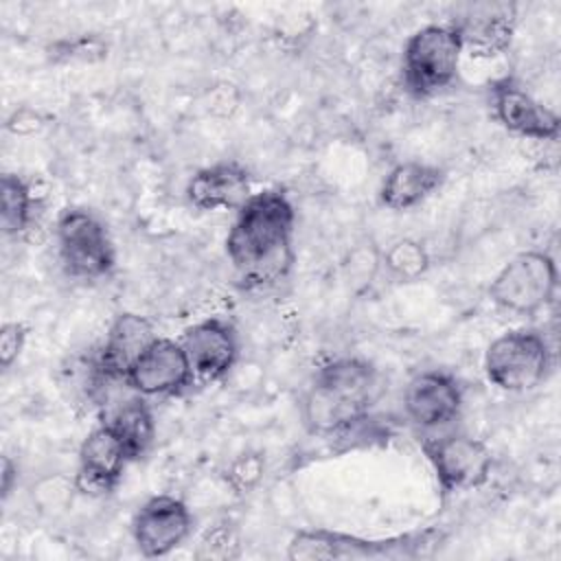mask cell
Returning a JSON list of instances; mask_svg holds the SVG:
<instances>
[{
  "label": "cell",
  "mask_w": 561,
  "mask_h": 561,
  "mask_svg": "<svg viewBox=\"0 0 561 561\" xmlns=\"http://www.w3.org/2000/svg\"><path fill=\"white\" fill-rule=\"evenodd\" d=\"M296 210L287 193H252L237 210L226 237V254L245 289H265L283 280L294 261Z\"/></svg>",
  "instance_id": "obj_1"
},
{
  "label": "cell",
  "mask_w": 561,
  "mask_h": 561,
  "mask_svg": "<svg viewBox=\"0 0 561 561\" xmlns=\"http://www.w3.org/2000/svg\"><path fill=\"white\" fill-rule=\"evenodd\" d=\"M557 285L554 259L543 250H524L493 276L489 298L506 313L533 318L554 300Z\"/></svg>",
  "instance_id": "obj_5"
},
{
  "label": "cell",
  "mask_w": 561,
  "mask_h": 561,
  "mask_svg": "<svg viewBox=\"0 0 561 561\" xmlns=\"http://www.w3.org/2000/svg\"><path fill=\"white\" fill-rule=\"evenodd\" d=\"M241 552L239 533L230 522L210 526L195 546V559H234Z\"/></svg>",
  "instance_id": "obj_22"
},
{
  "label": "cell",
  "mask_w": 561,
  "mask_h": 561,
  "mask_svg": "<svg viewBox=\"0 0 561 561\" xmlns=\"http://www.w3.org/2000/svg\"><path fill=\"white\" fill-rule=\"evenodd\" d=\"M517 22V7L511 2L467 4L449 26L456 31L462 53L473 57H495L511 46Z\"/></svg>",
  "instance_id": "obj_12"
},
{
  "label": "cell",
  "mask_w": 561,
  "mask_h": 561,
  "mask_svg": "<svg viewBox=\"0 0 561 561\" xmlns=\"http://www.w3.org/2000/svg\"><path fill=\"white\" fill-rule=\"evenodd\" d=\"M462 403V386L445 370L416 373L403 390L405 416L427 432L454 423L460 416Z\"/></svg>",
  "instance_id": "obj_11"
},
{
  "label": "cell",
  "mask_w": 561,
  "mask_h": 561,
  "mask_svg": "<svg viewBox=\"0 0 561 561\" xmlns=\"http://www.w3.org/2000/svg\"><path fill=\"white\" fill-rule=\"evenodd\" d=\"M443 535L434 528L405 533L388 539H366L359 535L307 528L294 533L287 543V557L294 561H327V559H414L438 546Z\"/></svg>",
  "instance_id": "obj_3"
},
{
  "label": "cell",
  "mask_w": 561,
  "mask_h": 561,
  "mask_svg": "<svg viewBox=\"0 0 561 561\" xmlns=\"http://www.w3.org/2000/svg\"><path fill=\"white\" fill-rule=\"evenodd\" d=\"M491 107L497 123L533 140H557L561 129V118L554 110L546 107L533 94H528L513 79H497L491 85Z\"/></svg>",
  "instance_id": "obj_13"
},
{
  "label": "cell",
  "mask_w": 561,
  "mask_h": 561,
  "mask_svg": "<svg viewBox=\"0 0 561 561\" xmlns=\"http://www.w3.org/2000/svg\"><path fill=\"white\" fill-rule=\"evenodd\" d=\"M462 46L449 24H425L416 28L401 55V79L405 90L425 99L449 88L458 77Z\"/></svg>",
  "instance_id": "obj_4"
},
{
  "label": "cell",
  "mask_w": 561,
  "mask_h": 561,
  "mask_svg": "<svg viewBox=\"0 0 561 561\" xmlns=\"http://www.w3.org/2000/svg\"><path fill=\"white\" fill-rule=\"evenodd\" d=\"M180 344L199 381H217L226 377L239 355L237 331L221 318H204L186 327Z\"/></svg>",
  "instance_id": "obj_14"
},
{
  "label": "cell",
  "mask_w": 561,
  "mask_h": 561,
  "mask_svg": "<svg viewBox=\"0 0 561 561\" xmlns=\"http://www.w3.org/2000/svg\"><path fill=\"white\" fill-rule=\"evenodd\" d=\"M129 462L131 458L123 440L107 423H101L83 438L79 447V469L75 484L79 491L90 495L112 493Z\"/></svg>",
  "instance_id": "obj_15"
},
{
  "label": "cell",
  "mask_w": 561,
  "mask_h": 561,
  "mask_svg": "<svg viewBox=\"0 0 561 561\" xmlns=\"http://www.w3.org/2000/svg\"><path fill=\"white\" fill-rule=\"evenodd\" d=\"M0 480H2V500H7L11 495L15 482H18V465L9 456H2Z\"/></svg>",
  "instance_id": "obj_25"
},
{
  "label": "cell",
  "mask_w": 561,
  "mask_h": 561,
  "mask_svg": "<svg viewBox=\"0 0 561 561\" xmlns=\"http://www.w3.org/2000/svg\"><path fill=\"white\" fill-rule=\"evenodd\" d=\"M421 447L438 486L445 493L478 489L491 476L493 454L480 438L449 432L440 436H425Z\"/></svg>",
  "instance_id": "obj_8"
},
{
  "label": "cell",
  "mask_w": 561,
  "mask_h": 561,
  "mask_svg": "<svg viewBox=\"0 0 561 561\" xmlns=\"http://www.w3.org/2000/svg\"><path fill=\"white\" fill-rule=\"evenodd\" d=\"M193 528L188 506L173 495L149 497L131 519V537L142 557H164L186 541Z\"/></svg>",
  "instance_id": "obj_10"
},
{
  "label": "cell",
  "mask_w": 561,
  "mask_h": 561,
  "mask_svg": "<svg viewBox=\"0 0 561 561\" xmlns=\"http://www.w3.org/2000/svg\"><path fill=\"white\" fill-rule=\"evenodd\" d=\"M28 329L22 322H4L0 329V364L2 368H11L13 362L20 357L26 344Z\"/></svg>",
  "instance_id": "obj_24"
},
{
  "label": "cell",
  "mask_w": 561,
  "mask_h": 561,
  "mask_svg": "<svg viewBox=\"0 0 561 561\" xmlns=\"http://www.w3.org/2000/svg\"><path fill=\"white\" fill-rule=\"evenodd\" d=\"M103 423H107L116 432V436L123 440L131 460L142 458L149 451L156 436L153 414L145 403V399L136 392L134 397L116 403L105 414Z\"/></svg>",
  "instance_id": "obj_19"
},
{
  "label": "cell",
  "mask_w": 561,
  "mask_h": 561,
  "mask_svg": "<svg viewBox=\"0 0 561 561\" xmlns=\"http://www.w3.org/2000/svg\"><path fill=\"white\" fill-rule=\"evenodd\" d=\"M263 469V456L256 451H245L228 465L226 482L234 489V493H250L261 482Z\"/></svg>",
  "instance_id": "obj_23"
},
{
  "label": "cell",
  "mask_w": 561,
  "mask_h": 561,
  "mask_svg": "<svg viewBox=\"0 0 561 561\" xmlns=\"http://www.w3.org/2000/svg\"><path fill=\"white\" fill-rule=\"evenodd\" d=\"M184 193L197 210H239L252 195V180L245 167L224 160L199 169Z\"/></svg>",
  "instance_id": "obj_17"
},
{
  "label": "cell",
  "mask_w": 561,
  "mask_h": 561,
  "mask_svg": "<svg viewBox=\"0 0 561 561\" xmlns=\"http://www.w3.org/2000/svg\"><path fill=\"white\" fill-rule=\"evenodd\" d=\"M195 379L180 342L156 337L125 375V386L140 397H169L182 392Z\"/></svg>",
  "instance_id": "obj_9"
},
{
  "label": "cell",
  "mask_w": 561,
  "mask_h": 561,
  "mask_svg": "<svg viewBox=\"0 0 561 561\" xmlns=\"http://www.w3.org/2000/svg\"><path fill=\"white\" fill-rule=\"evenodd\" d=\"M443 182L445 171L436 164L421 160L399 162L386 173L379 186V204L394 213L410 210L436 193Z\"/></svg>",
  "instance_id": "obj_18"
},
{
  "label": "cell",
  "mask_w": 561,
  "mask_h": 561,
  "mask_svg": "<svg viewBox=\"0 0 561 561\" xmlns=\"http://www.w3.org/2000/svg\"><path fill=\"white\" fill-rule=\"evenodd\" d=\"M383 267L399 283H412L430 270V254L425 245L412 237L392 241L383 252Z\"/></svg>",
  "instance_id": "obj_21"
},
{
  "label": "cell",
  "mask_w": 561,
  "mask_h": 561,
  "mask_svg": "<svg viewBox=\"0 0 561 561\" xmlns=\"http://www.w3.org/2000/svg\"><path fill=\"white\" fill-rule=\"evenodd\" d=\"M59 261L72 278L99 280L116 265V250L105 224L88 208H64L55 226Z\"/></svg>",
  "instance_id": "obj_7"
},
{
  "label": "cell",
  "mask_w": 561,
  "mask_h": 561,
  "mask_svg": "<svg viewBox=\"0 0 561 561\" xmlns=\"http://www.w3.org/2000/svg\"><path fill=\"white\" fill-rule=\"evenodd\" d=\"M33 193L28 182L18 173H4L0 182V215L2 232L7 237H18L28 230L33 221Z\"/></svg>",
  "instance_id": "obj_20"
},
{
  "label": "cell",
  "mask_w": 561,
  "mask_h": 561,
  "mask_svg": "<svg viewBox=\"0 0 561 561\" xmlns=\"http://www.w3.org/2000/svg\"><path fill=\"white\" fill-rule=\"evenodd\" d=\"M552 366V351L537 329H511L484 353L486 379L504 392H528L541 386Z\"/></svg>",
  "instance_id": "obj_6"
},
{
  "label": "cell",
  "mask_w": 561,
  "mask_h": 561,
  "mask_svg": "<svg viewBox=\"0 0 561 561\" xmlns=\"http://www.w3.org/2000/svg\"><path fill=\"white\" fill-rule=\"evenodd\" d=\"M381 392L375 364L364 357H335L313 373L302 394V425L318 436L346 432L368 419Z\"/></svg>",
  "instance_id": "obj_2"
},
{
  "label": "cell",
  "mask_w": 561,
  "mask_h": 561,
  "mask_svg": "<svg viewBox=\"0 0 561 561\" xmlns=\"http://www.w3.org/2000/svg\"><path fill=\"white\" fill-rule=\"evenodd\" d=\"M158 337L156 327L149 318L140 313H118L103 344L94 355V375L99 381H125L131 364L142 355V351Z\"/></svg>",
  "instance_id": "obj_16"
}]
</instances>
